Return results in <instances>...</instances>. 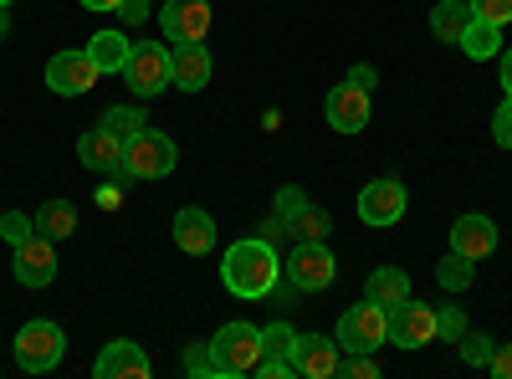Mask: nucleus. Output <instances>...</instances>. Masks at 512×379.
<instances>
[{
    "instance_id": "nucleus-1",
    "label": "nucleus",
    "mask_w": 512,
    "mask_h": 379,
    "mask_svg": "<svg viewBox=\"0 0 512 379\" xmlns=\"http://www.w3.org/2000/svg\"><path fill=\"white\" fill-rule=\"evenodd\" d=\"M282 277V257H277V246L262 241V236H246L226 251V262H221V282L236 292V298H267V292L277 287Z\"/></svg>"
},
{
    "instance_id": "nucleus-2",
    "label": "nucleus",
    "mask_w": 512,
    "mask_h": 379,
    "mask_svg": "<svg viewBox=\"0 0 512 379\" xmlns=\"http://www.w3.org/2000/svg\"><path fill=\"white\" fill-rule=\"evenodd\" d=\"M118 77H123L128 98H159L175 82V52L164 41H134V52H128Z\"/></svg>"
},
{
    "instance_id": "nucleus-3",
    "label": "nucleus",
    "mask_w": 512,
    "mask_h": 379,
    "mask_svg": "<svg viewBox=\"0 0 512 379\" xmlns=\"http://www.w3.org/2000/svg\"><path fill=\"white\" fill-rule=\"evenodd\" d=\"M175 164H180L175 139L159 134V129H139L134 139H123L118 175H123V180H164V175H175Z\"/></svg>"
},
{
    "instance_id": "nucleus-4",
    "label": "nucleus",
    "mask_w": 512,
    "mask_h": 379,
    "mask_svg": "<svg viewBox=\"0 0 512 379\" xmlns=\"http://www.w3.org/2000/svg\"><path fill=\"white\" fill-rule=\"evenodd\" d=\"M210 354H216V374L226 379H241V374H256L262 364V328L256 323H226L216 328V339H210Z\"/></svg>"
},
{
    "instance_id": "nucleus-5",
    "label": "nucleus",
    "mask_w": 512,
    "mask_h": 379,
    "mask_svg": "<svg viewBox=\"0 0 512 379\" xmlns=\"http://www.w3.org/2000/svg\"><path fill=\"white\" fill-rule=\"evenodd\" d=\"M62 354H67V333H62L52 318L21 323V333H16V364H21L26 374H52V369L62 364Z\"/></svg>"
},
{
    "instance_id": "nucleus-6",
    "label": "nucleus",
    "mask_w": 512,
    "mask_h": 379,
    "mask_svg": "<svg viewBox=\"0 0 512 379\" xmlns=\"http://www.w3.org/2000/svg\"><path fill=\"white\" fill-rule=\"evenodd\" d=\"M379 344H390V313L379 303H354L338 318V349L344 354H379Z\"/></svg>"
},
{
    "instance_id": "nucleus-7",
    "label": "nucleus",
    "mask_w": 512,
    "mask_h": 379,
    "mask_svg": "<svg viewBox=\"0 0 512 379\" xmlns=\"http://www.w3.org/2000/svg\"><path fill=\"white\" fill-rule=\"evenodd\" d=\"M282 272H287L292 292H323L338 277V257L323 241H292V257L282 262Z\"/></svg>"
},
{
    "instance_id": "nucleus-8",
    "label": "nucleus",
    "mask_w": 512,
    "mask_h": 379,
    "mask_svg": "<svg viewBox=\"0 0 512 379\" xmlns=\"http://www.w3.org/2000/svg\"><path fill=\"white\" fill-rule=\"evenodd\" d=\"M210 0H164L159 6V26L169 47H185V41H205L210 36Z\"/></svg>"
},
{
    "instance_id": "nucleus-9",
    "label": "nucleus",
    "mask_w": 512,
    "mask_h": 379,
    "mask_svg": "<svg viewBox=\"0 0 512 379\" xmlns=\"http://www.w3.org/2000/svg\"><path fill=\"white\" fill-rule=\"evenodd\" d=\"M338 359H344V349H338V339H323V333H297L287 349L292 374H303V379H333Z\"/></svg>"
},
{
    "instance_id": "nucleus-10",
    "label": "nucleus",
    "mask_w": 512,
    "mask_h": 379,
    "mask_svg": "<svg viewBox=\"0 0 512 379\" xmlns=\"http://www.w3.org/2000/svg\"><path fill=\"white\" fill-rule=\"evenodd\" d=\"M98 77H103V72L93 67L88 47H82V52H57V57L47 62V88H52L57 98H82V93H93Z\"/></svg>"
},
{
    "instance_id": "nucleus-11",
    "label": "nucleus",
    "mask_w": 512,
    "mask_h": 379,
    "mask_svg": "<svg viewBox=\"0 0 512 379\" xmlns=\"http://www.w3.org/2000/svg\"><path fill=\"white\" fill-rule=\"evenodd\" d=\"M405 205H410V195H405L400 180H369L359 190V221L374 226V231H384V226H395L405 216Z\"/></svg>"
},
{
    "instance_id": "nucleus-12",
    "label": "nucleus",
    "mask_w": 512,
    "mask_h": 379,
    "mask_svg": "<svg viewBox=\"0 0 512 379\" xmlns=\"http://www.w3.org/2000/svg\"><path fill=\"white\" fill-rule=\"evenodd\" d=\"M390 344L400 349H425V344H436V308H425V303H400L390 308Z\"/></svg>"
},
{
    "instance_id": "nucleus-13",
    "label": "nucleus",
    "mask_w": 512,
    "mask_h": 379,
    "mask_svg": "<svg viewBox=\"0 0 512 379\" xmlns=\"http://www.w3.org/2000/svg\"><path fill=\"white\" fill-rule=\"evenodd\" d=\"M369 98L374 93L354 88V82H338V88L328 93V103H323V113H328V123L338 134H364L369 129Z\"/></svg>"
},
{
    "instance_id": "nucleus-14",
    "label": "nucleus",
    "mask_w": 512,
    "mask_h": 379,
    "mask_svg": "<svg viewBox=\"0 0 512 379\" xmlns=\"http://www.w3.org/2000/svg\"><path fill=\"white\" fill-rule=\"evenodd\" d=\"M52 246H57V241L41 236V231L16 246V282H21V287H47V282H57V251H52Z\"/></svg>"
},
{
    "instance_id": "nucleus-15",
    "label": "nucleus",
    "mask_w": 512,
    "mask_h": 379,
    "mask_svg": "<svg viewBox=\"0 0 512 379\" xmlns=\"http://www.w3.org/2000/svg\"><path fill=\"white\" fill-rule=\"evenodd\" d=\"M93 374H98V379H149L154 364H149V354H144L134 339H113V344H103Z\"/></svg>"
},
{
    "instance_id": "nucleus-16",
    "label": "nucleus",
    "mask_w": 512,
    "mask_h": 379,
    "mask_svg": "<svg viewBox=\"0 0 512 379\" xmlns=\"http://www.w3.org/2000/svg\"><path fill=\"white\" fill-rule=\"evenodd\" d=\"M175 246L190 251V257H205V251H216V216H205L200 205L175 210Z\"/></svg>"
},
{
    "instance_id": "nucleus-17",
    "label": "nucleus",
    "mask_w": 512,
    "mask_h": 379,
    "mask_svg": "<svg viewBox=\"0 0 512 379\" xmlns=\"http://www.w3.org/2000/svg\"><path fill=\"white\" fill-rule=\"evenodd\" d=\"M451 251H461V257H472V262H482V257H492L497 251V226L487 221V216H461V221H451Z\"/></svg>"
},
{
    "instance_id": "nucleus-18",
    "label": "nucleus",
    "mask_w": 512,
    "mask_h": 379,
    "mask_svg": "<svg viewBox=\"0 0 512 379\" xmlns=\"http://www.w3.org/2000/svg\"><path fill=\"white\" fill-rule=\"evenodd\" d=\"M77 159L88 164L93 175H118V164H123V139H113L103 123H98V129H88V134L77 139Z\"/></svg>"
},
{
    "instance_id": "nucleus-19",
    "label": "nucleus",
    "mask_w": 512,
    "mask_h": 379,
    "mask_svg": "<svg viewBox=\"0 0 512 379\" xmlns=\"http://www.w3.org/2000/svg\"><path fill=\"white\" fill-rule=\"evenodd\" d=\"M210 82V52L205 41H185V47H175V88L180 93H200Z\"/></svg>"
},
{
    "instance_id": "nucleus-20",
    "label": "nucleus",
    "mask_w": 512,
    "mask_h": 379,
    "mask_svg": "<svg viewBox=\"0 0 512 379\" xmlns=\"http://www.w3.org/2000/svg\"><path fill=\"white\" fill-rule=\"evenodd\" d=\"M364 298L390 313V308H400V303L410 298V277H405L400 267H379V272H369V282H364Z\"/></svg>"
},
{
    "instance_id": "nucleus-21",
    "label": "nucleus",
    "mask_w": 512,
    "mask_h": 379,
    "mask_svg": "<svg viewBox=\"0 0 512 379\" xmlns=\"http://www.w3.org/2000/svg\"><path fill=\"white\" fill-rule=\"evenodd\" d=\"M128 52H134V41H128L123 31H93V41H88V57H93V67H98L103 77H108V72H123Z\"/></svg>"
},
{
    "instance_id": "nucleus-22",
    "label": "nucleus",
    "mask_w": 512,
    "mask_h": 379,
    "mask_svg": "<svg viewBox=\"0 0 512 379\" xmlns=\"http://www.w3.org/2000/svg\"><path fill=\"white\" fill-rule=\"evenodd\" d=\"M461 57H477V62H487V57H497L502 52V26H492V21H482V16H472L466 21V31H461Z\"/></svg>"
},
{
    "instance_id": "nucleus-23",
    "label": "nucleus",
    "mask_w": 512,
    "mask_h": 379,
    "mask_svg": "<svg viewBox=\"0 0 512 379\" xmlns=\"http://www.w3.org/2000/svg\"><path fill=\"white\" fill-rule=\"evenodd\" d=\"M36 231H41V236H52V241H67V236L77 231V205L62 200V195L47 200V205L36 210Z\"/></svg>"
},
{
    "instance_id": "nucleus-24",
    "label": "nucleus",
    "mask_w": 512,
    "mask_h": 379,
    "mask_svg": "<svg viewBox=\"0 0 512 379\" xmlns=\"http://www.w3.org/2000/svg\"><path fill=\"white\" fill-rule=\"evenodd\" d=\"M466 21H472V6H461V0H441V6L431 11V31H436V41H461V31H466Z\"/></svg>"
},
{
    "instance_id": "nucleus-25",
    "label": "nucleus",
    "mask_w": 512,
    "mask_h": 379,
    "mask_svg": "<svg viewBox=\"0 0 512 379\" xmlns=\"http://www.w3.org/2000/svg\"><path fill=\"white\" fill-rule=\"evenodd\" d=\"M472 277H477V262L461 257V251H451V257L436 262V282H441L446 292H466V287H472Z\"/></svg>"
},
{
    "instance_id": "nucleus-26",
    "label": "nucleus",
    "mask_w": 512,
    "mask_h": 379,
    "mask_svg": "<svg viewBox=\"0 0 512 379\" xmlns=\"http://www.w3.org/2000/svg\"><path fill=\"white\" fill-rule=\"evenodd\" d=\"M328 210H318V205H303V210H297V216L287 221V236L292 241H323L328 236Z\"/></svg>"
},
{
    "instance_id": "nucleus-27",
    "label": "nucleus",
    "mask_w": 512,
    "mask_h": 379,
    "mask_svg": "<svg viewBox=\"0 0 512 379\" xmlns=\"http://www.w3.org/2000/svg\"><path fill=\"white\" fill-rule=\"evenodd\" d=\"M103 129H108L113 139H134L139 129H149V118H144V108L123 103V108H108V113H103Z\"/></svg>"
},
{
    "instance_id": "nucleus-28",
    "label": "nucleus",
    "mask_w": 512,
    "mask_h": 379,
    "mask_svg": "<svg viewBox=\"0 0 512 379\" xmlns=\"http://www.w3.org/2000/svg\"><path fill=\"white\" fill-rule=\"evenodd\" d=\"M0 236L11 241V251L21 246V241H31L36 236V216H21V210H6V216H0Z\"/></svg>"
},
{
    "instance_id": "nucleus-29",
    "label": "nucleus",
    "mask_w": 512,
    "mask_h": 379,
    "mask_svg": "<svg viewBox=\"0 0 512 379\" xmlns=\"http://www.w3.org/2000/svg\"><path fill=\"white\" fill-rule=\"evenodd\" d=\"M461 359L466 364H477V369H487V359H492V349H497V339H487V333H461Z\"/></svg>"
},
{
    "instance_id": "nucleus-30",
    "label": "nucleus",
    "mask_w": 512,
    "mask_h": 379,
    "mask_svg": "<svg viewBox=\"0 0 512 379\" xmlns=\"http://www.w3.org/2000/svg\"><path fill=\"white\" fill-rule=\"evenodd\" d=\"M185 374L190 379H216V354H210V344H190L185 349Z\"/></svg>"
},
{
    "instance_id": "nucleus-31",
    "label": "nucleus",
    "mask_w": 512,
    "mask_h": 379,
    "mask_svg": "<svg viewBox=\"0 0 512 379\" xmlns=\"http://www.w3.org/2000/svg\"><path fill=\"white\" fill-rule=\"evenodd\" d=\"M292 339H297V328H292V323H282V318L262 328V349H267V354H282V359H287Z\"/></svg>"
},
{
    "instance_id": "nucleus-32",
    "label": "nucleus",
    "mask_w": 512,
    "mask_h": 379,
    "mask_svg": "<svg viewBox=\"0 0 512 379\" xmlns=\"http://www.w3.org/2000/svg\"><path fill=\"white\" fill-rule=\"evenodd\" d=\"M466 6H472V16H482L492 26H507L512 21V0H466Z\"/></svg>"
},
{
    "instance_id": "nucleus-33",
    "label": "nucleus",
    "mask_w": 512,
    "mask_h": 379,
    "mask_svg": "<svg viewBox=\"0 0 512 379\" xmlns=\"http://www.w3.org/2000/svg\"><path fill=\"white\" fill-rule=\"evenodd\" d=\"M461 333H466V318H461V308H441L436 313V339H461Z\"/></svg>"
},
{
    "instance_id": "nucleus-34",
    "label": "nucleus",
    "mask_w": 512,
    "mask_h": 379,
    "mask_svg": "<svg viewBox=\"0 0 512 379\" xmlns=\"http://www.w3.org/2000/svg\"><path fill=\"white\" fill-rule=\"evenodd\" d=\"M492 139H497L502 149H512V98H502L497 113H492Z\"/></svg>"
},
{
    "instance_id": "nucleus-35",
    "label": "nucleus",
    "mask_w": 512,
    "mask_h": 379,
    "mask_svg": "<svg viewBox=\"0 0 512 379\" xmlns=\"http://www.w3.org/2000/svg\"><path fill=\"white\" fill-rule=\"evenodd\" d=\"M338 374H349V379H374L379 364H374V354H349V359H338Z\"/></svg>"
},
{
    "instance_id": "nucleus-36",
    "label": "nucleus",
    "mask_w": 512,
    "mask_h": 379,
    "mask_svg": "<svg viewBox=\"0 0 512 379\" xmlns=\"http://www.w3.org/2000/svg\"><path fill=\"white\" fill-rule=\"evenodd\" d=\"M303 205H308V195L297 190V185L277 190V216H282V221H292V216H297V210H303Z\"/></svg>"
},
{
    "instance_id": "nucleus-37",
    "label": "nucleus",
    "mask_w": 512,
    "mask_h": 379,
    "mask_svg": "<svg viewBox=\"0 0 512 379\" xmlns=\"http://www.w3.org/2000/svg\"><path fill=\"white\" fill-rule=\"evenodd\" d=\"M487 369H492L497 379H512V344H497L492 359H487Z\"/></svg>"
},
{
    "instance_id": "nucleus-38",
    "label": "nucleus",
    "mask_w": 512,
    "mask_h": 379,
    "mask_svg": "<svg viewBox=\"0 0 512 379\" xmlns=\"http://www.w3.org/2000/svg\"><path fill=\"white\" fill-rule=\"evenodd\" d=\"M344 82H354V88H364V93H379V72L374 67H354Z\"/></svg>"
},
{
    "instance_id": "nucleus-39",
    "label": "nucleus",
    "mask_w": 512,
    "mask_h": 379,
    "mask_svg": "<svg viewBox=\"0 0 512 379\" xmlns=\"http://www.w3.org/2000/svg\"><path fill=\"white\" fill-rule=\"evenodd\" d=\"M128 21H144V11H149V0H123V6H118Z\"/></svg>"
},
{
    "instance_id": "nucleus-40",
    "label": "nucleus",
    "mask_w": 512,
    "mask_h": 379,
    "mask_svg": "<svg viewBox=\"0 0 512 379\" xmlns=\"http://www.w3.org/2000/svg\"><path fill=\"white\" fill-rule=\"evenodd\" d=\"M497 57H502V93L512 98V47H507V52H497Z\"/></svg>"
},
{
    "instance_id": "nucleus-41",
    "label": "nucleus",
    "mask_w": 512,
    "mask_h": 379,
    "mask_svg": "<svg viewBox=\"0 0 512 379\" xmlns=\"http://www.w3.org/2000/svg\"><path fill=\"white\" fill-rule=\"evenodd\" d=\"M77 6H82V11H118L123 0H77Z\"/></svg>"
},
{
    "instance_id": "nucleus-42",
    "label": "nucleus",
    "mask_w": 512,
    "mask_h": 379,
    "mask_svg": "<svg viewBox=\"0 0 512 379\" xmlns=\"http://www.w3.org/2000/svg\"><path fill=\"white\" fill-rule=\"evenodd\" d=\"M0 11H6V6H0ZM6 26H11V21H6V16H0V36H6Z\"/></svg>"
},
{
    "instance_id": "nucleus-43",
    "label": "nucleus",
    "mask_w": 512,
    "mask_h": 379,
    "mask_svg": "<svg viewBox=\"0 0 512 379\" xmlns=\"http://www.w3.org/2000/svg\"><path fill=\"white\" fill-rule=\"evenodd\" d=\"M0 6H16V0H0Z\"/></svg>"
},
{
    "instance_id": "nucleus-44",
    "label": "nucleus",
    "mask_w": 512,
    "mask_h": 379,
    "mask_svg": "<svg viewBox=\"0 0 512 379\" xmlns=\"http://www.w3.org/2000/svg\"><path fill=\"white\" fill-rule=\"evenodd\" d=\"M0 374H6V369H0Z\"/></svg>"
}]
</instances>
